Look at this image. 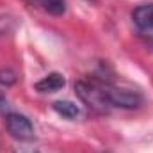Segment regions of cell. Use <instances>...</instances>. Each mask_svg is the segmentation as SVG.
Wrapping results in <instances>:
<instances>
[{
  "label": "cell",
  "instance_id": "6da1fadb",
  "mask_svg": "<svg viewBox=\"0 0 153 153\" xmlns=\"http://www.w3.org/2000/svg\"><path fill=\"white\" fill-rule=\"evenodd\" d=\"M75 93L89 109L96 112H107L111 107L105 94L103 82L100 80H78L75 84Z\"/></svg>",
  "mask_w": 153,
  "mask_h": 153
},
{
  "label": "cell",
  "instance_id": "7a4b0ae2",
  "mask_svg": "<svg viewBox=\"0 0 153 153\" xmlns=\"http://www.w3.org/2000/svg\"><path fill=\"white\" fill-rule=\"evenodd\" d=\"M105 94L109 100L111 107H119V109H137L143 103V96L137 91H130V89H121L111 84H105Z\"/></svg>",
  "mask_w": 153,
  "mask_h": 153
},
{
  "label": "cell",
  "instance_id": "3957f363",
  "mask_svg": "<svg viewBox=\"0 0 153 153\" xmlns=\"http://www.w3.org/2000/svg\"><path fill=\"white\" fill-rule=\"evenodd\" d=\"M5 128L18 141H32L34 139V126H32L30 119L22 114L11 112L5 116Z\"/></svg>",
  "mask_w": 153,
  "mask_h": 153
},
{
  "label": "cell",
  "instance_id": "277c9868",
  "mask_svg": "<svg viewBox=\"0 0 153 153\" xmlns=\"http://www.w3.org/2000/svg\"><path fill=\"white\" fill-rule=\"evenodd\" d=\"M134 25L143 34H153V4L139 5L132 13Z\"/></svg>",
  "mask_w": 153,
  "mask_h": 153
},
{
  "label": "cell",
  "instance_id": "5b68a950",
  "mask_svg": "<svg viewBox=\"0 0 153 153\" xmlns=\"http://www.w3.org/2000/svg\"><path fill=\"white\" fill-rule=\"evenodd\" d=\"M64 84H66V80L61 73H50V75L43 76L39 82H36L34 89L39 93H55V91L62 89Z\"/></svg>",
  "mask_w": 153,
  "mask_h": 153
},
{
  "label": "cell",
  "instance_id": "8992f818",
  "mask_svg": "<svg viewBox=\"0 0 153 153\" xmlns=\"http://www.w3.org/2000/svg\"><path fill=\"white\" fill-rule=\"evenodd\" d=\"M29 2L34 4V5H38V7H43L46 13H50L53 16H61L66 11L64 0H29Z\"/></svg>",
  "mask_w": 153,
  "mask_h": 153
},
{
  "label": "cell",
  "instance_id": "52a82bcc",
  "mask_svg": "<svg viewBox=\"0 0 153 153\" xmlns=\"http://www.w3.org/2000/svg\"><path fill=\"white\" fill-rule=\"evenodd\" d=\"M53 111L59 116L66 117V119H75L78 116V107H76L73 102H68V100H59L53 103Z\"/></svg>",
  "mask_w": 153,
  "mask_h": 153
},
{
  "label": "cell",
  "instance_id": "ba28073f",
  "mask_svg": "<svg viewBox=\"0 0 153 153\" xmlns=\"http://www.w3.org/2000/svg\"><path fill=\"white\" fill-rule=\"evenodd\" d=\"M16 80H18V76L13 70H2L0 71V84L2 85H13V84H16Z\"/></svg>",
  "mask_w": 153,
  "mask_h": 153
},
{
  "label": "cell",
  "instance_id": "9c48e42d",
  "mask_svg": "<svg viewBox=\"0 0 153 153\" xmlns=\"http://www.w3.org/2000/svg\"><path fill=\"white\" fill-rule=\"evenodd\" d=\"M5 109H7V100H5V98L0 94V112H4Z\"/></svg>",
  "mask_w": 153,
  "mask_h": 153
},
{
  "label": "cell",
  "instance_id": "30bf717a",
  "mask_svg": "<svg viewBox=\"0 0 153 153\" xmlns=\"http://www.w3.org/2000/svg\"><path fill=\"white\" fill-rule=\"evenodd\" d=\"M16 153H38L36 150H18Z\"/></svg>",
  "mask_w": 153,
  "mask_h": 153
}]
</instances>
